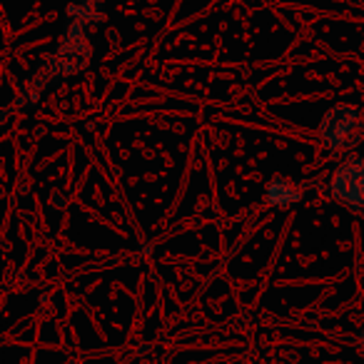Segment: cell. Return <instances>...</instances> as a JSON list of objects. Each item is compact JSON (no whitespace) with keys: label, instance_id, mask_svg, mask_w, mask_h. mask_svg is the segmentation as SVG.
Listing matches in <instances>:
<instances>
[{"label":"cell","instance_id":"277c9868","mask_svg":"<svg viewBox=\"0 0 364 364\" xmlns=\"http://www.w3.org/2000/svg\"><path fill=\"white\" fill-rule=\"evenodd\" d=\"M362 344H364V332H362Z\"/></svg>","mask_w":364,"mask_h":364},{"label":"cell","instance_id":"7a4b0ae2","mask_svg":"<svg viewBox=\"0 0 364 364\" xmlns=\"http://www.w3.org/2000/svg\"><path fill=\"white\" fill-rule=\"evenodd\" d=\"M357 107L352 105H337L324 115L322 120V137L327 145H332L334 150L344 145V140L349 137V132L357 125Z\"/></svg>","mask_w":364,"mask_h":364},{"label":"cell","instance_id":"6da1fadb","mask_svg":"<svg viewBox=\"0 0 364 364\" xmlns=\"http://www.w3.org/2000/svg\"><path fill=\"white\" fill-rule=\"evenodd\" d=\"M334 200L352 210H364V157L347 160L332 177Z\"/></svg>","mask_w":364,"mask_h":364},{"label":"cell","instance_id":"3957f363","mask_svg":"<svg viewBox=\"0 0 364 364\" xmlns=\"http://www.w3.org/2000/svg\"><path fill=\"white\" fill-rule=\"evenodd\" d=\"M299 198H302V193L297 190V185L284 180V177H274L269 182L267 193H264V203L272 205V208H287V205L297 203Z\"/></svg>","mask_w":364,"mask_h":364}]
</instances>
